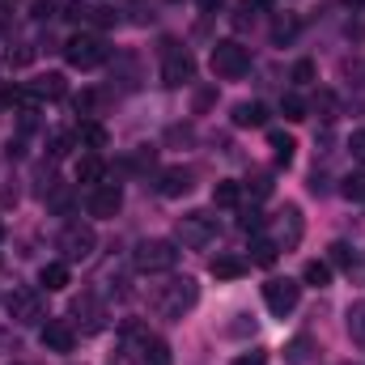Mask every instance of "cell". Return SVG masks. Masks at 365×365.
<instances>
[{
	"label": "cell",
	"instance_id": "6",
	"mask_svg": "<svg viewBox=\"0 0 365 365\" xmlns=\"http://www.w3.org/2000/svg\"><path fill=\"white\" fill-rule=\"evenodd\" d=\"M56 247H60L64 264H81V259H90V255H93V247H98V234H93V225H81V221H68V225L60 230Z\"/></svg>",
	"mask_w": 365,
	"mask_h": 365
},
{
	"label": "cell",
	"instance_id": "47",
	"mask_svg": "<svg viewBox=\"0 0 365 365\" xmlns=\"http://www.w3.org/2000/svg\"><path fill=\"white\" fill-rule=\"evenodd\" d=\"M344 365H353V361H344Z\"/></svg>",
	"mask_w": 365,
	"mask_h": 365
},
{
	"label": "cell",
	"instance_id": "37",
	"mask_svg": "<svg viewBox=\"0 0 365 365\" xmlns=\"http://www.w3.org/2000/svg\"><path fill=\"white\" fill-rule=\"evenodd\" d=\"M314 110H319L323 119H336V98H331V93L323 90L319 98H314Z\"/></svg>",
	"mask_w": 365,
	"mask_h": 365
},
{
	"label": "cell",
	"instance_id": "45",
	"mask_svg": "<svg viewBox=\"0 0 365 365\" xmlns=\"http://www.w3.org/2000/svg\"><path fill=\"white\" fill-rule=\"evenodd\" d=\"M340 4H349V9H365V0H340Z\"/></svg>",
	"mask_w": 365,
	"mask_h": 365
},
{
	"label": "cell",
	"instance_id": "20",
	"mask_svg": "<svg viewBox=\"0 0 365 365\" xmlns=\"http://www.w3.org/2000/svg\"><path fill=\"white\" fill-rule=\"evenodd\" d=\"M310 357H314V340L310 336H293L284 344V361L289 365H310Z\"/></svg>",
	"mask_w": 365,
	"mask_h": 365
},
{
	"label": "cell",
	"instance_id": "41",
	"mask_svg": "<svg viewBox=\"0 0 365 365\" xmlns=\"http://www.w3.org/2000/svg\"><path fill=\"white\" fill-rule=\"evenodd\" d=\"M234 336H247V331H255V319H247V314H238V323L230 327Z\"/></svg>",
	"mask_w": 365,
	"mask_h": 365
},
{
	"label": "cell",
	"instance_id": "44",
	"mask_svg": "<svg viewBox=\"0 0 365 365\" xmlns=\"http://www.w3.org/2000/svg\"><path fill=\"white\" fill-rule=\"evenodd\" d=\"M110 365H132V357H128V353H115V357H110Z\"/></svg>",
	"mask_w": 365,
	"mask_h": 365
},
{
	"label": "cell",
	"instance_id": "43",
	"mask_svg": "<svg viewBox=\"0 0 365 365\" xmlns=\"http://www.w3.org/2000/svg\"><path fill=\"white\" fill-rule=\"evenodd\" d=\"M221 4H225V0H200V9H204V13H212V9H221Z\"/></svg>",
	"mask_w": 365,
	"mask_h": 365
},
{
	"label": "cell",
	"instance_id": "21",
	"mask_svg": "<svg viewBox=\"0 0 365 365\" xmlns=\"http://www.w3.org/2000/svg\"><path fill=\"white\" fill-rule=\"evenodd\" d=\"M102 179H106V166H102V158H98V153H90V158H81V162H77V182L98 187Z\"/></svg>",
	"mask_w": 365,
	"mask_h": 365
},
{
	"label": "cell",
	"instance_id": "29",
	"mask_svg": "<svg viewBox=\"0 0 365 365\" xmlns=\"http://www.w3.org/2000/svg\"><path fill=\"white\" fill-rule=\"evenodd\" d=\"M306 110H310V106H306V98H302V93H284V98H280V115H284L289 123L306 119Z\"/></svg>",
	"mask_w": 365,
	"mask_h": 365
},
{
	"label": "cell",
	"instance_id": "26",
	"mask_svg": "<svg viewBox=\"0 0 365 365\" xmlns=\"http://www.w3.org/2000/svg\"><path fill=\"white\" fill-rule=\"evenodd\" d=\"M268 145H272V153H276V162H280V166H289V162H293V149H297V145H293V136H289V132H268Z\"/></svg>",
	"mask_w": 365,
	"mask_h": 365
},
{
	"label": "cell",
	"instance_id": "38",
	"mask_svg": "<svg viewBox=\"0 0 365 365\" xmlns=\"http://www.w3.org/2000/svg\"><path fill=\"white\" fill-rule=\"evenodd\" d=\"M230 365H268V353L264 349H251V353H238Z\"/></svg>",
	"mask_w": 365,
	"mask_h": 365
},
{
	"label": "cell",
	"instance_id": "35",
	"mask_svg": "<svg viewBox=\"0 0 365 365\" xmlns=\"http://www.w3.org/2000/svg\"><path fill=\"white\" fill-rule=\"evenodd\" d=\"M102 98H98V90H81L77 98H73V106H77V115H93V106H98Z\"/></svg>",
	"mask_w": 365,
	"mask_h": 365
},
{
	"label": "cell",
	"instance_id": "3",
	"mask_svg": "<svg viewBox=\"0 0 365 365\" xmlns=\"http://www.w3.org/2000/svg\"><path fill=\"white\" fill-rule=\"evenodd\" d=\"M132 268H136L140 276L175 272V268H179V242H170V238H145V242H136Z\"/></svg>",
	"mask_w": 365,
	"mask_h": 365
},
{
	"label": "cell",
	"instance_id": "7",
	"mask_svg": "<svg viewBox=\"0 0 365 365\" xmlns=\"http://www.w3.org/2000/svg\"><path fill=\"white\" fill-rule=\"evenodd\" d=\"M175 234H179L182 247H208L212 238H217V217L208 212V208H195V212H182L179 225H175Z\"/></svg>",
	"mask_w": 365,
	"mask_h": 365
},
{
	"label": "cell",
	"instance_id": "39",
	"mask_svg": "<svg viewBox=\"0 0 365 365\" xmlns=\"http://www.w3.org/2000/svg\"><path fill=\"white\" fill-rule=\"evenodd\" d=\"M349 153H353V162L365 166V132H353V136H349Z\"/></svg>",
	"mask_w": 365,
	"mask_h": 365
},
{
	"label": "cell",
	"instance_id": "27",
	"mask_svg": "<svg viewBox=\"0 0 365 365\" xmlns=\"http://www.w3.org/2000/svg\"><path fill=\"white\" fill-rule=\"evenodd\" d=\"M276 255H280V247H276V242H268V238H255V242H251V264H259V268H272Z\"/></svg>",
	"mask_w": 365,
	"mask_h": 365
},
{
	"label": "cell",
	"instance_id": "23",
	"mask_svg": "<svg viewBox=\"0 0 365 365\" xmlns=\"http://www.w3.org/2000/svg\"><path fill=\"white\" fill-rule=\"evenodd\" d=\"M297 30H302V21H297L293 13H280V17L272 21V43H276V47L293 43V38H297Z\"/></svg>",
	"mask_w": 365,
	"mask_h": 365
},
{
	"label": "cell",
	"instance_id": "32",
	"mask_svg": "<svg viewBox=\"0 0 365 365\" xmlns=\"http://www.w3.org/2000/svg\"><path fill=\"white\" fill-rule=\"evenodd\" d=\"M289 81H293V86H310V81H314V60H297L293 73H289Z\"/></svg>",
	"mask_w": 365,
	"mask_h": 365
},
{
	"label": "cell",
	"instance_id": "19",
	"mask_svg": "<svg viewBox=\"0 0 365 365\" xmlns=\"http://www.w3.org/2000/svg\"><path fill=\"white\" fill-rule=\"evenodd\" d=\"M73 136H77V145H86L90 153H98V149H106V128H102L98 119H81V128H77Z\"/></svg>",
	"mask_w": 365,
	"mask_h": 365
},
{
	"label": "cell",
	"instance_id": "10",
	"mask_svg": "<svg viewBox=\"0 0 365 365\" xmlns=\"http://www.w3.org/2000/svg\"><path fill=\"white\" fill-rule=\"evenodd\" d=\"M264 302H268V310H272L276 319H284V314L297 310V302H302V284L289 280V276H272V280L264 284Z\"/></svg>",
	"mask_w": 365,
	"mask_h": 365
},
{
	"label": "cell",
	"instance_id": "5",
	"mask_svg": "<svg viewBox=\"0 0 365 365\" xmlns=\"http://www.w3.org/2000/svg\"><path fill=\"white\" fill-rule=\"evenodd\" d=\"M4 310H9V319L21 323V327L47 323V306H43V293H38V289H13V293L4 297Z\"/></svg>",
	"mask_w": 365,
	"mask_h": 365
},
{
	"label": "cell",
	"instance_id": "11",
	"mask_svg": "<svg viewBox=\"0 0 365 365\" xmlns=\"http://www.w3.org/2000/svg\"><path fill=\"white\" fill-rule=\"evenodd\" d=\"M123 208V187L119 182H98L90 187V217H115Z\"/></svg>",
	"mask_w": 365,
	"mask_h": 365
},
{
	"label": "cell",
	"instance_id": "16",
	"mask_svg": "<svg viewBox=\"0 0 365 365\" xmlns=\"http://www.w3.org/2000/svg\"><path fill=\"white\" fill-rule=\"evenodd\" d=\"M230 119H234V128H264L268 123V106L264 102H238Z\"/></svg>",
	"mask_w": 365,
	"mask_h": 365
},
{
	"label": "cell",
	"instance_id": "31",
	"mask_svg": "<svg viewBox=\"0 0 365 365\" xmlns=\"http://www.w3.org/2000/svg\"><path fill=\"white\" fill-rule=\"evenodd\" d=\"M268 9H272V0H242V4H238V17H234V21H238V26H247L251 17H259V13H268Z\"/></svg>",
	"mask_w": 365,
	"mask_h": 365
},
{
	"label": "cell",
	"instance_id": "18",
	"mask_svg": "<svg viewBox=\"0 0 365 365\" xmlns=\"http://www.w3.org/2000/svg\"><path fill=\"white\" fill-rule=\"evenodd\" d=\"M38 284H43L47 293H60V289H68V264H64V259H51V264H43Z\"/></svg>",
	"mask_w": 365,
	"mask_h": 365
},
{
	"label": "cell",
	"instance_id": "13",
	"mask_svg": "<svg viewBox=\"0 0 365 365\" xmlns=\"http://www.w3.org/2000/svg\"><path fill=\"white\" fill-rule=\"evenodd\" d=\"M73 344H77V331L68 323H60V319L43 323V349L47 353H73Z\"/></svg>",
	"mask_w": 365,
	"mask_h": 365
},
{
	"label": "cell",
	"instance_id": "12",
	"mask_svg": "<svg viewBox=\"0 0 365 365\" xmlns=\"http://www.w3.org/2000/svg\"><path fill=\"white\" fill-rule=\"evenodd\" d=\"M302 234H306V225H302V208H297V204H289V208L280 212L276 247H280V251H289V247H297V242H302Z\"/></svg>",
	"mask_w": 365,
	"mask_h": 365
},
{
	"label": "cell",
	"instance_id": "40",
	"mask_svg": "<svg viewBox=\"0 0 365 365\" xmlns=\"http://www.w3.org/2000/svg\"><path fill=\"white\" fill-rule=\"evenodd\" d=\"M242 230H247V234H259V230H264V212H247V217H242Z\"/></svg>",
	"mask_w": 365,
	"mask_h": 365
},
{
	"label": "cell",
	"instance_id": "42",
	"mask_svg": "<svg viewBox=\"0 0 365 365\" xmlns=\"http://www.w3.org/2000/svg\"><path fill=\"white\" fill-rule=\"evenodd\" d=\"M51 13H56L51 0H34V17H51Z\"/></svg>",
	"mask_w": 365,
	"mask_h": 365
},
{
	"label": "cell",
	"instance_id": "24",
	"mask_svg": "<svg viewBox=\"0 0 365 365\" xmlns=\"http://www.w3.org/2000/svg\"><path fill=\"white\" fill-rule=\"evenodd\" d=\"M302 280L314 284V289H327V284H331V264H327V259H310V264L302 268Z\"/></svg>",
	"mask_w": 365,
	"mask_h": 365
},
{
	"label": "cell",
	"instance_id": "15",
	"mask_svg": "<svg viewBox=\"0 0 365 365\" xmlns=\"http://www.w3.org/2000/svg\"><path fill=\"white\" fill-rule=\"evenodd\" d=\"M26 90H30V98H64L68 93V81H64V73H43Z\"/></svg>",
	"mask_w": 365,
	"mask_h": 365
},
{
	"label": "cell",
	"instance_id": "33",
	"mask_svg": "<svg viewBox=\"0 0 365 365\" xmlns=\"http://www.w3.org/2000/svg\"><path fill=\"white\" fill-rule=\"evenodd\" d=\"M0 102H4V106H26V102H34V98H30V90H21V86H4V90H0Z\"/></svg>",
	"mask_w": 365,
	"mask_h": 365
},
{
	"label": "cell",
	"instance_id": "4",
	"mask_svg": "<svg viewBox=\"0 0 365 365\" xmlns=\"http://www.w3.org/2000/svg\"><path fill=\"white\" fill-rule=\"evenodd\" d=\"M106 56H110V47H106V38L93 34V30H81V34H73V38L64 43V60H68L73 68H81V73L106 64Z\"/></svg>",
	"mask_w": 365,
	"mask_h": 365
},
{
	"label": "cell",
	"instance_id": "36",
	"mask_svg": "<svg viewBox=\"0 0 365 365\" xmlns=\"http://www.w3.org/2000/svg\"><path fill=\"white\" fill-rule=\"evenodd\" d=\"M340 191H344L349 200H365V175H349V179L340 182Z\"/></svg>",
	"mask_w": 365,
	"mask_h": 365
},
{
	"label": "cell",
	"instance_id": "28",
	"mask_svg": "<svg viewBox=\"0 0 365 365\" xmlns=\"http://www.w3.org/2000/svg\"><path fill=\"white\" fill-rule=\"evenodd\" d=\"M73 314H77V319H86V331H98V327H102V310H98V302H93V297H81V302L73 306Z\"/></svg>",
	"mask_w": 365,
	"mask_h": 365
},
{
	"label": "cell",
	"instance_id": "30",
	"mask_svg": "<svg viewBox=\"0 0 365 365\" xmlns=\"http://www.w3.org/2000/svg\"><path fill=\"white\" fill-rule=\"evenodd\" d=\"M349 336L357 344H365V302H353L349 306Z\"/></svg>",
	"mask_w": 365,
	"mask_h": 365
},
{
	"label": "cell",
	"instance_id": "2",
	"mask_svg": "<svg viewBox=\"0 0 365 365\" xmlns=\"http://www.w3.org/2000/svg\"><path fill=\"white\" fill-rule=\"evenodd\" d=\"M195 302H200V284L191 276H175V280H166V284L153 289V310L162 319H182Z\"/></svg>",
	"mask_w": 365,
	"mask_h": 365
},
{
	"label": "cell",
	"instance_id": "46",
	"mask_svg": "<svg viewBox=\"0 0 365 365\" xmlns=\"http://www.w3.org/2000/svg\"><path fill=\"white\" fill-rule=\"evenodd\" d=\"M0 238H4V221H0Z\"/></svg>",
	"mask_w": 365,
	"mask_h": 365
},
{
	"label": "cell",
	"instance_id": "9",
	"mask_svg": "<svg viewBox=\"0 0 365 365\" xmlns=\"http://www.w3.org/2000/svg\"><path fill=\"white\" fill-rule=\"evenodd\" d=\"M195 77V60H191V51L179 47V43H166V51H162V81L170 86V90H179Z\"/></svg>",
	"mask_w": 365,
	"mask_h": 365
},
{
	"label": "cell",
	"instance_id": "17",
	"mask_svg": "<svg viewBox=\"0 0 365 365\" xmlns=\"http://www.w3.org/2000/svg\"><path fill=\"white\" fill-rule=\"evenodd\" d=\"M158 191H162L166 200H175V195H187V191H191V175H187L182 166H170V170H162V182H158Z\"/></svg>",
	"mask_w": 365,
	"mask_h": 365
},
{
	"label": "cell",
	"instance_id": "22",
	"mask_svg": "<svg viewBox=\"0 0 365 365\" xmlns=\"http://www.w3.org/2000/svg\"><path fill=\"white\" fill-rule=\"evenodd\" d=\"M212 204H217V208H238V204H242V187L234 179H221L212 187Z\"/></svg>",
	"mask_w": 365,
	"mask_h": 365
},
{
	"label": "cell",
	"instance_id": "8",
	"mask_svg": "<svg viewBox=\"0 0 365 365\" xmlns=\"http://www.w3.org/2000/svg\"><path fill=\"white\" fill-rule=\"evenodd\" d=\"M208 64H212L217 77H242L251 68V47H242L238 38H225V43L212 47V60Z\"/></svg>",
	"mask_w": 365,
	"mask_h": 365
},
{
	"label": "cell",
	"instance_id": "1",
	"mask_svg": "<svg viewBox=\"0 0 365 365\" xmlns=\"http://www.w3.org/2000/svg\"><path fill=\"white\" fill-rule=\"evenodd\" d=\"M119 340H123V349H128V353H136V361H140V365H175L170 344H166L162 336H153V331H149L145 323H136V319L119 323Z\"/></svg>",
	"mask_w": 365,
	"mask_h": 365
},
{
	"label": "cell",
	"instance_id": "34",
	"mask_svg": "<svg viewBox=\"0 0 365 365\" xmlns=\"http://www.w3.org/2000/svg\"><path fill=\"white\" fill-rule=\"evenodd\" d=\"M73 140H77V136H68V132H56V136H51V145H47V153H51V158H68Z\"/></svg>",
	"mask_w": 365,
	"mask_h": 365
},
{
	"label": "cell",
	"instance_id": "14",
	"mask_svg": "<svg viewBox=\"0 0 365 365\" xmlns=\"http://www.w3.org/2000/svg\"><path fill=\"white\" fill-rule=\"evenodd\" d=\"M208 272L217 276V280H238V276L251 272V259H242V255H217L208 264Z\"/></svg>",
	"mask_w": 365,
	"mask_h": 365
},
{
	"label": "cell",
	"instance_id": "25",
	"mask_svg": "<svg viewBox=\"0 0 365 365\" xmlns=\"http://www.w3.org/2000/svg\"><path fill=\"white\" fill-rule=\"evenodd\" d=\"M327 264H331V268H344V272H353V264H357V251H353L349 242H331V247H327Z\"/></svg>",
	"mask_w": 365,
	"mask_h": 365
}]
</instances>
